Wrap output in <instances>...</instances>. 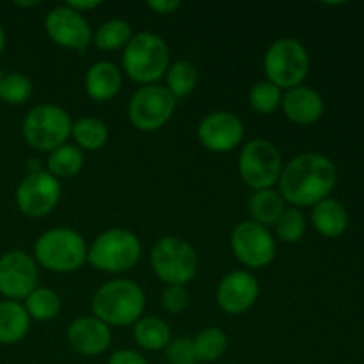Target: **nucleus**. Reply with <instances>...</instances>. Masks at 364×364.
Returning a JSON list of instances; mask_svg holds the SVG:
<instances>
[{"label": "nucleus", "mask_w": 364, "mask_h": 364, "mask_svg": "<svg viewBox=\"0 0 364 364\" xmlns=\"http://www.w3.org/2000/svg\"><path fill=\"white\" fill-rule=\"evenodd\" d=\"M338 180L336 166L322 153H302L283 166L279 194L295 208L315 206L331 196Z\"/></svg>", "instance_id": "nucleus-1"}, {"label": "nucleus", "mask_w": 364, "mask_h": 364, "mask_svg": "<svg viewBox=\"0 0 364 364\" xmlns=\"http://www.w3.org/2000/svg\"><path fill=\"white\" fill-rule=\"evenodd\" d=\"M146 308L144 290L132 279L103 283L92 295V316L109 327H128L142 318Z\"/></svg>", "instance_id": "nucleus-2"}, {"label": "nucleus", "mask_w": 364, "mask_h": 364, "mask_svg": "<svg viewBox=\"0 0 364 364\" xmlns=\"http://www.w3.org/2000/svg\"><path fill=\"white\" fill-rule=\"evenodd\" d=\"M123 71L141 85L156 84L171 66L169 46L155 32H139L123 50Z\"/></svg>", "instance_id": "nucleus-3"}, {"label": "nucleus", "mask_w": 364, "mask_h": 364, "mask_svg": "<svg viewBox=\"0 0 364 364\" xmlns=\"http://www.w3.org/2000/svg\"><path fill=\"white\" fill-rule=\"evenodd\" d=\"M32 256L39 267L50 272H77L87 262V244L85 238L71 228H53L36 240Z\"/></svg>", "instance_id": "nucleus-4"}, {"label": "nucleus", "mask_w": 364, "mask_h": 364, "mask_svg": "<svg viewBox=\"0 0 364 364\" xmlns=\"http://www.w3.org/2000/svg\"><path fill=\"white\" fill-rule=\"evenodd\" d=\"M141 240L135 233L110 228L95 238L87 247V262L105 274H123L134 269L141 259Z\"/></svg>", "instance_id": "nucleus-5"}, {"label": "nucleus", "mask_w": 364, "mask_h": 364, "mask_svg": "<svg viewBox=\"0 0 364 364\" xmlns=\"http://www.w3.org/2000/svg\"><path fill=\"white\" fill-rule=\"evenodd\" d=\"M309 53L301 41L294 38H281L274 41L263 57V71L267 80L281 91L299 87L308 78Z\"/></svg>", "instance_id": "nucleus-6"}, {"label": "nucleus", "mask_w": 364, "mask_h": 364, "mask_svg": "<svg viewBox=\"0 0 364 364\" xmlns=\"http://www.w3.org/2000/svg\"><path fill=\"white\" fill-rule=\"evenodd\" d=\"M71 128L73 119L68 110L53 103H43L28 110L21 124V134L32 149L52 153L59 146L66 144L71 137Z\"/></svg>", "instance_id": "nucleus-7"}, {"label": "nucleus", "mask_w": 364, "mask_h": 364, "mask_svg": "<svg viewBox=\"0 0 364 364\" xmlns=\"http://www.w3.org/2000/svg\"><path fill=\"white\" fill-rule=\"evenodd\" d=\"M149 263L167 287H185L198 276L199 259L196 249L180 237H164L153 245Z\"/></svg>", "instance_id": "nucleus-8"}, {"label": "nucleus", "mask_w": 364, "mask_h": 364, "mask_svg": "<svg viewBox=\"0 0 364 364\" xmlns=\"http://www.w3.org/2000/svg\"><path fill=\"white\" fill-rule=\"evenodd\" d=\"M283 171V156L267 139H252L245 142L238 155V173L242 181L252 191L274 188L279 183Z\"/></svg>", "instance_id": "nucleus-9"}, {"label": "nucleus", "mask_w": 364, "mask_h": 364, "mask_svg": "<svg viewBox=\"0 0 364 364\" xmlns=\"http://www.w3.org/2000/svg\"><path fill=\"white\" fill-rule=\"evenodd\" d=\"M176 110V100L166 85H141L128 103L130 123L141 132H156L166 127Z\"/></svg>", "instance_id": "nucleus-10"}, {"label": "nucleus", "mask_w": 364, "mask_h": 364, "mask_svg": "<svg viewBox=\"0 0 364 364\" xmlns=\"http://www.w3.org/2000/svg\"><path fill=\"white\" fill-rule=\"evenodd\" d=\"M231 251L245 269H265L277 255V244L269 228L255 220H242L231 231Z\"/></svg>", "instance_id": "nucleus-11"}, {"label": "nucleus", "mask_w": 364, "mask_h": 364, "mask_svg": "<svg viewBox=\"0 0 364 364\" xmlns=\"http://www.w3.org/2000/svg\"><path fill=\"white\" fill-rule=\"evenodd\" d=\"M63 196L60 181L46 169L32 171L16 187V206L25 217L41 219L57 208Z\"/></svg>", "instance_id": "nucleus-12"}, {"label": "nucleus", "mask_w": 364, "mask_h": 364, "mask_svg": "<svg viewBox=\"0 0 364 364\" xmlns=\"http://www.w3.org/2000/svg\"><path fill=\"white\" fill-rule=\"evenodd\" d=\"M39 287V265L28 252L13 249L0 256V295L6 301H25Z\"/></svg>", "instance_id": "nucleus-13"}, {"label": "nucleus", "mask_w": 364, "mask_h": 364, "mask_svg": "<svg viewBox=\"0 0 364 364\" xmlns=\"http://www.w3.org/2000/svg\"><path fill=\"white\" fill-rule=\"evenodd\" d=\"M45 31L57 46L73 52H85L92 43V28L85 14L77 13L66 4L46 13Z\"/></svg>", "instance_id": "nucleus-14"}, {"label": "nucleus", "mask_w": 364, "mask_h": 364, "mask_svg": "<svg viewBox=\"0 0 364 364\" xmlns=\"http://www.w3.org/2000/svg\"><path fill=\"white\" fill-rule=\"evenodd\" d=\"M244 123L235 114L226 110H215L201 119L198 128V139L206 149L213 153H230L244 141Z\"/></svg>", "instance_id": "nucleus-15"}, {"label": "nucleus", "mask_w": 364, "mask_h": 364, "mask_svg": "<svg viewBox=\"0 0 364 364\" xmlns=\"http://www.w3.org/2000/svg\"><path fill=\"white\" fill-rule=\"evenodd\" d=\"M259 297V283L247 270H233L217 287V304L228 315H244Z\"/></svg>", "instance_id": "nucleus-16"}, {"label": "nucleus", "mask_w": 364, "mask_h": 364, "mask_svg": "<svg viewBox=\"0 0 364 364\" xmlns=\"http://www.w3.org/2000/svg\"><path fill=\"white\" fill-rule=\"evenodd\" d=\"M66 338L77 354L95 358L109 350L112 343V331L96 316H80L70 323Z\"/></svg>", "instance_id": "nucleus-17"}, {"label": "nucleus", "mask_w": 364, "mask_h": 364, "mask_svg": "<svg viewBox=\"0 0 364 364\" xmlns=\"http://www.w3.org/2000/svg\"><path fill=\"white\" fill-rule=\"evenodd\" d=\"M281 109L291 123L308 127L323 116L326 103L318 91L308 85H299L284 92L281 100Z\"/></svg>", "instance_id": "nucleus-18"}, {"label": "nucleus", "mask_w": 364, "mask_h": 364, "mask_svg": "<svg viewBox=\"0 0 364 364\" xmlns=\"http://www.w3.org/2000/svg\"><path fill=\"white\" fill-rule=\"evenodd\" d=\"M121 85H123V70L110 60H98L85 71L84 87L92 102H110L119 95Z\"/></svg>", "instance_id": "nucleus-19"}, {"label": "nucleus", "mask_w": 364, "mask_h": 364, "mask_svg": "<svg viewBox=\"0 0 364 364\" xmlns=\"http://www.w3.org/2000/svg\"><path fill=\"white\" fill-rule=\"evenodd\" d=\"M311 224L322 237L338 238L348 226V213L343 203L327 198L316 203L311 210Z\"/></svg>", "instance_id": "nucleus-20"}, {"label": "nucleus", "mask_w": 364, "mask_h": 364, "mask_svg": "<svg viewBox=\"0 0 364 364\" xmlns=\"http://www.w3.org/2000/svg\"><path fill=\"white\" fill-rule=\"evenodd\" d=\"M31 329V316L23 304L16 301H0V345H16Z\"/></svg>", "instance_id": "nucleus-21"}, {"label": "nucleus", "mask_w": 364, "mask_h": 364, "mask_svg": "<svg viewBox=\"0 0 364 364\" xmlns=\"http://www.w3.org/2000/svg\"><path fill=\"white\" fill-rule=\"evenodd\" d=\"M249 213L251 220L256 224H262L265 228H274L283 212L287 210L283 196L274 188H265V191H255L249 198Z\"/></svg>", "instance_id": "nucleus-22"}, {"label": "nucleus", "mask_w": 364, "mask_h": 364, "mask_svg": "<svg viewBox=\"0 0 364 364\" xmlns=\"http://www.w3.org/2000/svg\"><path fill=\"white\" fill-rule=\"evenodd\" d=\"M134 340L142 350L159 352L166 350L173 340V334L166 320L159 316H142L139 322L134 323Z\"/></svg>", "instance_id": "nucleus-23"}, {"label": "nucleus", "mask_w": 364, "mask_h": 364, "mask_svg": "<svg viewBox=\"0 0 364 364\" xmlns=\"http://www.w3.org/2000/svg\"><path fill=\"white\" fill-rule=\"evenodd\" d=\"M71 137L82 151H98L109 142V127L98 117H82L73 123Z\"/></svg>", "instance_id": "nucleus-24"}, {"label": "nucleus", "mask_w": 364, "mask_h": 364, "mask_svg": "<svg viewBox=\"0 0 364 364\" xmlns=\"http://www.w3.org/2000/svg\"><path fill=\"white\" fill-rule=\"evenodd\" d=\"M25 311L28 313L31 320L36 322H50L57 318L63 309V301L55 290L46 287H38L23 301Z\"/></svg>", "instance_id": "nucleus-25"}, {"label": "nucleus", "mask_w": 364, "mask_h": 364, "mask_svg": "<svg viewBox=\"0 0 364 364\" xmlns=\"http://www.w3.org/2000/svg\"><path fill=\"white\" fill-rule=\"evenodd\" d=\"M82 167H84V151L68 142L48 153V159H46V171L57 180L77 176Z\"/></svg>", "instance_id": "nucleus-26"}, {"label": "nucleus", "mask_w": 364, "mask_h": 364, "mask_svg": "<svg viewBox=\"0 0 364 364\" xmlns=\"http://www.w3.org/2000/svg\"><path fill=\"white\" fill-rule=\"evenodd\" d=\"M134 38L132 25L121 18L107 20L92 32V45L102 52H114V50H124V46Z\"/></svg>", "instance_id": "nucleus-27"}, {"label": "nucleus", "mask_w": 364, "mask_h": 364, "mask_svg": "<svg viewBox=\"0 0 364 364\" xmlns=\"http://www.w3.org/2000/svg\"><path fill=\"white\" fill-rule=\"evenodd\" d=\"M199 82V71L188 60H176L166 73V87L174 100H183L194 92Z\"/></svg>", "instance_id": "nucleus-28"}, {"label": "nucleus", "mask_w": 364, "mask_h": 364, "mask_svg": "<svg viewBox=\"0 0 364 364\" xmlns=\"http://www.w3.org/2000/svg\"><path fill=\"white\" fill-rule=\"evenodd\" d=\"M198 363L219 361L228 350V334L219 327H205L192 338Z\"/></svg>", "instance_id": "nucleus-29"}, {"label": "nucleus", "mask_w": 364, "mask_h": 364, "mask_svg": "<svg viewBox=\"0 0 364 364\" xmlns=\"http://www.w3.org/2000/svg\"><path fill=\"white\" fill-rule=\"evenodd\" d=\"M306 228H308V220H306L302 210L290 206L279 217L274 230H276V237L281 242H284V244H297L306 235Z\"/></svg>", "instance_id": "nucleus-30"}, {"label": "nucleus", "mask_w": 364, "mask_h": 364, "mask_svg": "<svg viewBox=\"0 0 364 364\" xmlns=\"http://www.w3.org/2000/svg\"><path fill=\"white\" fill-rule=\"evenodd\" d=\"M281 100H283V92L279 87L269 80H262L249 91V105L255 112L262 114V116H269L274 114L281 107Z\"/></svg>", "instance_id": "nucleus-31"}, {"label": "nucleus", "mask_w": 364, "mask_h": 364, "mask_svg": "<svg viewBox=\"0 0 364 364\" xmlns=\"http://www.w3.org/2000/svg\"><path fill=\"white\" fill-rule=\"evenodd\" d=\"M32 96V82L23 73H7L0 78V100L9 105H21Z\"/></svg>", "instance_id": "nucleus-32"}, {"label": "nucleus", "mask_w": 364, "mask_h": 364, "mask_svg": "<svg viewBox=\"0 0 364 364\" xmlns=\"http://www.w3.org/2000/svg\"><path fill=\"white\" fill-rule=\"evenodd\" d=\"M166 358L171 364H196L194 341L188 336H180L171 340V343L166 347Z\"/></svg>", "instance_id": "nucleus-33"}, {"label": "nucleus", "mask_w": 364, "mask_h": 364, "mask_svg": "<svg viewBox=\"0 0 364 364\" xmlns=\"http://www.w3.org/2000/svg\"><path fill=\"white\" fill-rule=\"evenodd\" d=\"M191 295L185 287H166L162 291V306L171 315H181L188 308Z\"/></svg>", "instance_id": "nucleus-34"}, {"label": "nucleus", "mask_w": 364, "mask_h": 364, "mask_svg": "<svg viewBox=\"0 0 364 364\" xmlns=\"http://www.w3.org/2000/svg\"><path fill=\"white\" fill-rule=\"evenodd\" d=\"M107 364H149L148 359L137 350H132V348H123V350H116L109 358Z\"/></svg>", "instance_id": "nucleus-35"}, {"label": "nucleus", "mask_w": 364, "mask_h": 364, "mask_svg": "<svg viewBox=\"0 0 364 364\" xmlns=\"http://www.w3.org/2000/svg\"><path fill=\"white\" fill-rule=\"evenodd\" d=\"M146 6L156 14H173L181 7V2L178 0H148Z\"/></svg>", "instance_id": "nucleus-36"}, {"label": "nucleus", "mask_w": 364, "mask_h": 364, "mask_svg": "<svg viewBox=\"0 0 364 364\" xmlns=\"http://www.w3.org/2000/svg\"><path fill=\"white\" fill-rule=\"evenodd\" d=\"M66 6L71 7V9H75L77 13L85 14L89 13V11L102 6V2H100V0H70V2H66Z\"/></svg>", "instance_id": "nucleus-37"}, {"label": "nucleus", "mask_w": 364, "mask_h": 364, "mask_svg": "<svg viewBox=\"0 0 364 364\" xmlns=\"http://www.w3.org/2000/svg\"><path fill=\"white\" fill-rule=\"evenodd\" d=\"M4 48H6V32H4L2 23H0V55H2Z\"/></svg>", "instance_id": "nucleus-38"}, {"label": "nucleus", "mask_w": 364, "mask_h": 364, "mask_svg": "<svg viewBox=\"0 0 364 364\" xmlns=\"http://www.w3.org/2000/svg\"><path fill=\"white\" fill-rule=\"evenodd\" d=\"M18 7H34V6H39L38 0H34V2H14Z\"/></svg>", "instance_id": "nucleus-39"}, {"label": "nucleus", "mask_w": 364, "mask_h": 364, "mask_svg": "<svg viewBox=\"0 0 364 364\" xmlns=\"http://www.w3.org/2000/svg\"><path fill=\"white\" fill-rule=\"evenodd\" d=\"M230 364H237V363H230Z\"/></svg>", "instance_id": "nucleus-40"}, {"label": "nucleus", "mask_w": 364, "mask_h": 364, "mask_svg": "<svg viewBox=\"0 0 364 364\" xmlns=\"http://www.w3.org/2000/svg\"><path fill=\"white\" fill-rule=\"evenodd\" d=\"M0 78H2V75H0Z\"/></svg>", "instance_id": "nucleus-41"}]
</instances>
